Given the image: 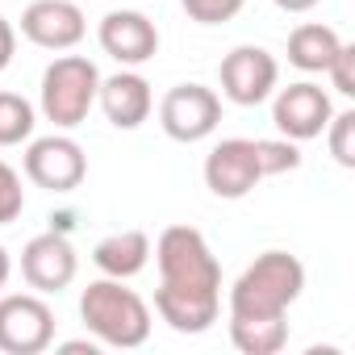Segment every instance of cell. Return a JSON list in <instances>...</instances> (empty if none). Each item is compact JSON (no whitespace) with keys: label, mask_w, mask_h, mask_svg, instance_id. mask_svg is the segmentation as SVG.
<instances>
[{"label":"cell","mask_w":355,"mask_h":355,"mask_svg":"<svg viewBox=\"0 0 355 355\" xmlns=\"http://www.w3.org/2000/svg\"><path fill=\"white\" fill-rule=\"evenodd\" d=\"M155 309L175 334H205L222 309V263L193 226H167L155 243Z\"/></svg>","instance_id":"1"},{"label":"cell","mask_w":355,"mask_h":355,"mask_svg":"<svg viewBox=\"0 0 355 355\" xmlns=\"http://www.w3.org/2000/svg\"><path fill=\"white\" fill-rule=\"evenodd\" d=\"M305 288V268L288 251H263L230 288V318H284Z\"/></svg>","instance_id":"2"},{"label":"cell","mask_w":355,"mask_h":355,"mask_svg":"<svg viewBox=\"0 0 355 355\" xmlns=\"http://www.w3.org/2000/svg\"><path fill=\"white\" fill-rule=\"evenodd\" d=\"M80 318H84V326H88L105 347L130 351V347H142V343L150 338V309H146V301H142L134 288H125L121 280H113V276L92 280V284L84 288V297H80Z\"/></svg>","instance_id":"3"},{"label":"cell","mask_w":355,"mask_h":355,"mask_svg":"<svg viewBox=\"0 0 355 355\" xmlns=\"http://www.w3.org/2000/svg\"><path fill=\"white\" fill-rule=\"evenodd\" d=\"M96 88H101V71L92 59L84 55H63L42 71V113L46 121H55L59 130H76L88 121L92 105H96Z\"/></svg>","instance_id":"4"},{"label":"cell","mask_w":355,"mask_h":355,"mask_svg":"<svg viewBox=\"0 0 355 355\" xmlns=\"http://www.w3.org/2000/svg\"><path fill=\"white\" fill-rule=\"evenodd\" d=\"M259 180H268L263 155H259V138H222L205 155V184L222 201L247 197Z\"/></svg>","instance_id":"5"},{"label":"cell","mask_w":355,"mask_h":355,"mask_svg":"<svg viewBox=\"0 0 355 355\" xmlns=\"http://www.w3.org/2000/svg\"><path fill=\"white\" fill-rule=\"evenodd\" d=\"M222 101L205 84H175L159 101V125L171 142H201L218 130Z\"/></svg>","instance_id":"6"},{"label":"cell","mask_w":355,"mask_h":355,"mask_svg":"<svg viewBox=\"0 0 355 355\" xmlns=\"http://www.w3.org/2000/svg\"><path fill=\"white\" fill-rule=\"evenodd\" d=\"M51 343H55V309L42 297H30V293L0 297V351L42 355Z\"/></svg>","instance_id":"7"},{"label":"cell","mask_w":355,"mask_h":355,"mask_svg":"<svg viewBox=\"0 0 355 355\" xmlns=\"http://www.w3.org/2000/svg\"><path fill=\"white\" fill-rule=\"evenodd\" d=\"M26 175L46 189V193H76L88 175V159L84 146L67 134H51V138H34L26 150Z\"/></svg>","instance_id":"8"},{"label":"cell","mask_w":355,"mask_h":355,"mask_svg":"<svg viewBox=\"0 0 355 355\" xmlns=\"http://www.w3.org/2000/svg\"><path fill=\"white\" fill-rule=\"evenodd\" d=\"M218 76H222L226 101L251 109V105H263V101L276 92L280 67H276V59H272L263 46H234V51L222 59Z\"/></svg>","instance_id":"9"},{"label":"cell","mask_w":355,"mask_h":355,"mask_svg":"<svg viewBox=\"0 0 355 355\" xmlns=\"http://www.w3.org/2000/svg\"><path fill=\"white\" fill-rule=\"evenodd\" d=\"M330 117H334L330 96H326L318 84H309V80L280 88L276 101H272V121H276V130H280L288 142H309V138H318Z\"/></svg>","instance_id":"10"},{"label":"cell","mask_w":355,"mask_h":355,"mask_svg":"<svg viewBox=\"0 0 355 355\" xmlns=\"http://www.w3.org/2000/svg\"><path fill=\"white\" fill-rule=\"evenodd\" d=\"M96 38H101V51L109 59H117L121 67H138V63H146V59L159 55V30L138 9H113V13H105L101 26H96Z\"/></svg>","instance_id":"11"},{"label":"cell","mask_w":355,"mask_h":355,"mask_svg":"<svg viewBox=\"0 0 355 355\" xmlns=\"http://www.w3.org/2000/svg\"><path fill=\"white\" fill-rule=\"evenodd\" d=\"M21 34L42 51H71L88 34V21L71 0H34L21 13Z\"/></svg>","instance_id":"12"},{"label":"cell","mask_w":355,"mask_h":355,"mask_svg":"<svg viewBox=\"0 0 355 355\" xmlns=\"http://www.w3.org/2000/svg\"><path fill=\"white\" fill-rule=\"evenodd\" d=\"M21 276L38 293H63L76 280V251L63 234H38L21 251Z\"/></svg>","instance_id":"13"},{"label":"cell","mask_w":355,"mask_h":355,"mask_svg":"<svg viewBox=\"0 0 355 355\" xmlns=\"http://www.w3.org/2000/svg\"><path fill=\"white\" fill-rule=\"evenodd\" d=\"M96 101H101L105 117H109L117 130H138V125L150 117V105H155L150 84H146L138 71H117V76L101 80Z\"/></svg>","instance_id":"14"},{"label":"cell","mask_w":355,"mask_h":355,"mask_svg":"<svg viewBox=\"0 0 355 355\" xmlns=\"http://www.w3.org/2000/svg\"><path fill=\"white\" fill-rule=\"evenodd\" d=\"M146 259H150V239H146L142 230H117V234L101 239L96 251H92V263H96L105 276H113V280L138 276V272L146 268Z\"/></svg>","instance_id":"15"},{"label":"cell","mask_w":355,"mask_h":355,"mask_svg":"<svg viewBox=\"0 0 355 355\" xmlns=\"http://www.w3.org/2000/svg\"><path fill=\"white\" fill-rule=\"evenodd\" d=\"M338 46H343V38H338L330 26L305 21V26H297V30L288 34V63L301 67V71H326L330 59L338 55Z\"/></svg>","instance_id":"16"},{"label":"cell","mask_w":355,"mask_h":355,"mask_svg":"<svg viewBox=\"0 0 355 355\" xmlns=\"http://www.w3.org/2000/svg\"><path fill=\"white\" fill-rule=\"evenodd\" d=\"M230 343L243 355H276L288 343L284 318H230Z\"/></svg>","instance_id":"17"},{"label":"cell","mask_w":355,"mask_h":355,"mask_svg":"<svg viewBox=\"0 0 355 355\" xmlns=\"http://www.w3.org/2000/svg\"><path fill=\"white\" fill-rule=\"evenodd\" d=\"M34 134V105L17 92H0V146H17Z\"/></svg>","instance_id":"18"},{"label":"cell","mask_w":355,"mask_h":355,"mask_svg":"<svg viewBox=\"0 0 355 355\" xmlns=\"http://www.w3.org/2000/svg\"><path fill=\"white\" fill-rule=\"evenodd\" d=\"M26 209V189H21V175L0 159V226H9L17 222Z\"/></svg>","instance_id":"19"},{"label":"cell","mask_w":355,"mask_h":355,"mask_svg":"<svg viewBox=\"0 0 355 355\" xmlns=\"http://www.w3.org/2000/svg\"><path fill=\"white\" fill-rule=\"evenodd\" d=\"M326 130H330V155L343 167H355V113L351 109L347 113H334L326 121Z\"/></svg>","instance_id":"20"},{"label":"cell","mask_w":355,"mask_h":355,"mask_svg":"<svg viewBox=\"0 0 355 355\" xmlns=\"http://www.w3.org/2000/svg\"><path fill=\"white\" fill-rule=\"evenodd\" d=\"M259 155H263V171L268 175H284L301 167V150L288 138H259Z\"/></svg>","instance_id":"21"},{"label":"cell","mask_w":355,"mask_h":355,"mask_svg":"<svg viewBox=\"0 0 355 355\" xmlns=\"http://www.w3.org/2000/svg\"><path fill=\"white\" fill-rule=\"evenodd\" d=\"M184 13L197 21V26H222L230 17H239V9L247 5V0H180Z\"/></svg>","instance_id":"22"},{"label":"cell","mask_w":355,"mask_h":355,"mask_svg":"<svg viewBox=\"0 0 355 355\" xmlns=\"http://www.w3.org/2000/svg\"><path fill=\"white\" fill-rule=\"evenodd\" d=\"M326 76H330V84L343 92V96H355V46H338V55L330 59V67H326Z\"/></svg>","instance_id":"23"},{"label":"cell","mask_w":355,"mask_h":355,"mask_svg":"<svg viewBox=\"0 0 355 355\" xmlns=\"http://www.w3.org/2000/svg\"><path fill=\"white\" fill-rule=\"evenodd\" d=\"M13 51H17V34H13V26L5 17H0V71L13 63Z\"/></svg>","instance_id":"24"},{"label":"cell","mask_w":355,"mask_h":355,"mask_svg":"<svg viewBox=\"0 0 355 355\" xmlns=\"http://www.w3.org/2000/svg\"><path fill=\"white\" fill-rule=\"evenodd\" d=\"M318 5V0H276V9H284V13H309Z\"/></svg>","instance_id":"25"},{"label":"cell","mask_w":355,"mask_h":355,"mask_svg":"<svg viewBox=\"0 0 355 355\" xmlns=\"http://www.w3.org/2000/svg\"><path fill=\"white\" fill-rule=\"evenodd\" d=\"M9 272H13V263H9V251H5V247H0V288H5V284H9Z\"/></svg>","instance_id":"26"}]
</instances>
